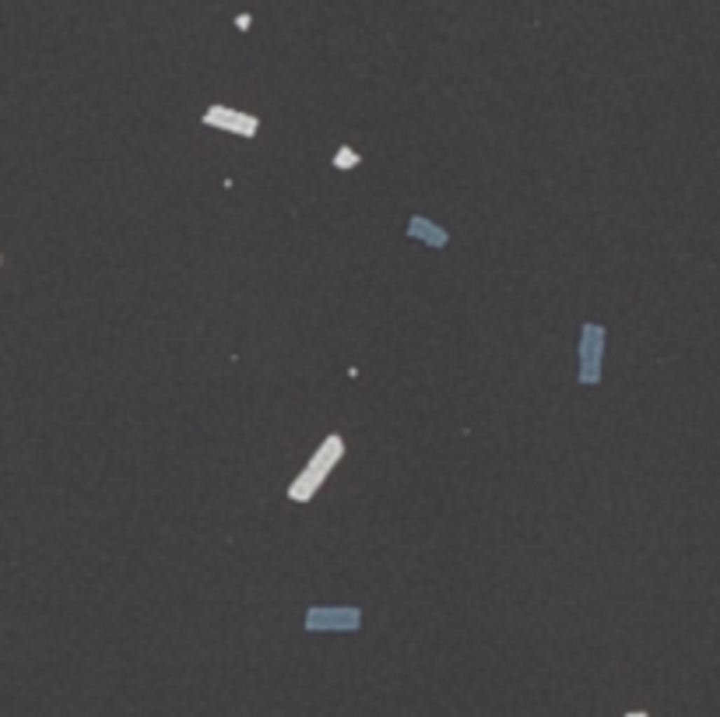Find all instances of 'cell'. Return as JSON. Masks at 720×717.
<instances>
[{
	"label": "cell",
	"mask_w": 720,
	"mask_h": 717,
	"mask_svg": "<svg viewBox=\"0 0 720 717\" xmlns=\"http://www.w3.org/2000/svg\"><path fill=\"white\" fill-rule=\"evenodd\" d=\"M345 457V439L334 432V436H327L324 443H317V450L310 453V467H317V471H324V474H331L334 467H338V460Z\"/></svg>",
	"instance_id": "obj_6"
},
{
	"label": "cell",
	"mask_w": 720,
	"mask_h": 717,
	"mask_svg": "<svg viewBox=\"0 0 720 717\" xmlns=\"http://www.w3.org/2000/svg\"><path fill=\"white\" fill-rule=\"evenodd\" d=\"M366 615L359 605H313L303 615V626L310 633H355L362 629Z\"/></svg>",
	"instance_id": "obj_1"
},
{
	"label": "cell",
	"mask_w": 720,
	"mask_h": 717,
	"mask_svg": "<svg viewBox=\"0 0 720 717\" xmlns=\"http://www.w3.org/2000/svg\"><path fill=\"white\" fill-rule=\"evenodd\" d=\"M604 341H608V331L601 324H583V331H580V383L583 387H597L601 383Z\"/></svg>",
	"instance_id": "obj_2"
},
{
	"label": "cell",
	"mask_w": 720,
	"mask_h": 717,
	"mask_svg": "<svg viewBox=\"0 0 720 717\" xmlns=\"http://www.w3.org/2000/svg\"><path fill=\"white\" fill-rule=\"evenodd\" d=\"M324 482H327V474L306 464V467L292 478V482H289V500H292V503H310V500L324 489Z\"/></svg>",
	"instance_id": "obj_5"
},
{
	"label": "cell",
	"mask_w": 720,
	"mask_h": 717,
	"mask_svg": "<svg viewBox=\"0 0 720 717\" xmlns=\"http://www.w3.org/2000/svg\"><path fill=\"white\" fill-rule=\"evenodd\" d=\"M629 717H646V713H643V710H636V713H629Z\"/></svg>",
	"instance_id": "obj_8"
},
{
	"label": "cell",
	"mask_w": 720,
	"mask_h": 717,
	"mask_svg": "<svg viewBox=\"0 0 720 717\" xmlns=\"http://www.w3.org/2000/svg\"><path fill=\"white\" fill-rule=\"evenodd\" d=\"M404 235H408V239H418V243L429 247V250L450 247V228H443L439 221H432V218H425V214H411L408 225H404Z\"/></svg>",
	"instance_id": "obj_4"
},
{
	"label": "cell",
	"mask_w": 720,
	"mask_h": 717,
	"mask_svg": "<svg viewBox=\"0 0 720 717\" xmlns=\"http://www.w3.org/2000/svg\"><path fill=\"white\" fill-rule=\"evenodd\" d=\"M359 165V155L352 148H338L334 151V169H355Z\"/></svg>",
	"instance_id": "obj_7"
},
{
	"label": "cell",
	"mask_w": 720,
	"mask_h": 717,
	"mask_svg": "<svg viewBox=\"0 0 720 717\" xmlns=\"http://www.w3.org/2000/svg\"><path fill=\"white\" fill-rule=\"evenodd\" d=\"M204 123H207V127H221V130H228V134H235V137H257V130H261V120H257V116L239 113V109L221 106V102H214V106L204 109Z\"/></svg>",
	"instance_id": "obj_3"
}]
</instances>
